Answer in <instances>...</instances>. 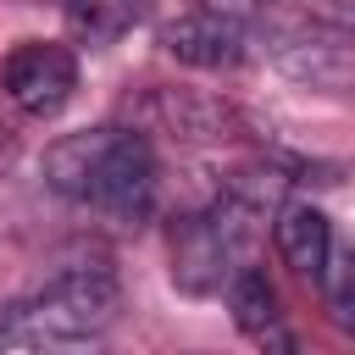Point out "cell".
Returning <instances> with one entry per match:
<instances>
[{
	"label": "cell",
	"mask_w": 355,
	"mask_h": 355,
	"mask_svg": "<svg viewBox=\"0 0 355 355\" xmlns=\"http://www.w3.org/2000/svg\"><path fill=\"white\" fill-rule=\"evenodd\" d=\"M44 183L116 222H144L155 211V150L139 128H89L44 150Z\"/></svg>",
	"instance_id": "1"
},
{
	"label": "cell",
	"mask_w": 355,
	"mask_h": 355,
	"mask_svg": "<svg viewBox=\"0 0 355 355\" xmlns=\"http://www.w3.org/2000/svg\"><path fill=\"white\" fill-rule=\"evenodd\" d=\"M122 311V288L105 261L55 272L33 300H17L0 311V344L39 349V344H89L100 338Z\"/></svg>",
	"instance_id": "2"
},
{
	"label": "cell",
	"mask_w": 355,
	"mask_h": 355,
	"mask_svg": "<svg viewBox=\"0 0 355 355\" xmlns=\"http://www.w3.org/2000/svg\"><path fill=\"white\" fill-rule=\"evenodd\" d=\"M255 216H261V205L233 194V189L205 216H183L172 227V277H178V288L216 294L244 266V250L255 239Z\"/></svg>",
	"instance_id": "3"
},
{
	"label": "cell",
	"mask_w": 355,
	"mask_h": 355,
	"mask_svg": "<svg viewBox=\"0 0 355 355\" xmlns=\"http://www.w3.org/2000/svg\"><path fill=\"white\" fill-rule=\"evenodd\" d=\"M266 55L300 89H316V94H349L355 89V33L338 22H322V17L283 22L266 33Z\"/></svg>",
	"instance_id": "4"
},
{
	"label": "cell",
	"mask_w": 355,
	"mask_h": 355,
	"mask_svg": "<svg viewBox=\"0 0 355 355\" xmlns=\"http://www.w3.org/2000/svg\"><path fill=\"white\" fill-rule=\"evenodd\" d=\"M0 89L22 116H55L78 89V55L55 39H28L6 55Z\"/></svg>",
	"instance_id": "5"
},
{
	"label": "cell",
	"mask_w": 355,
	"mask_h": 355,
	"mask_svg": "<svg viewBox=\"0 0 355 355\" xmlns=\"http://www.w3.org/2000/svg\"><path fill=\"white\" fill-rule=\"evenodd\" d=\"M133 128L166 133L178 144H222V139H233L239 116H233V105H222L200 89H150L133 111Z\"/></svg>",
	"instance_id": "6"
},
{
	"label": "cell",
	"mask_w": 355,
	"mask_h": 355,
	"mask_svg": "<svg viewBox=\"0 0 355 355\" xmlns=\"http://www.w3.org/2000/svg\"><path fill=\"white\" fill-rule=\"evenodd\" d=\"M161 50H166L172 61H183V67L227 72V67H239V61L250 55V33H244L239 17L205 11V6H200V11H183L178 22L161 28Z\"/></svg>",
	"instance_id": "7"
},
{
	"label": "cell",
	"mask_w": 355,
	"mask_h": 355,
	"mask_svg": "<svg viewBox=\"0 0 355 355\" xmlns=\"http://www.w3.org/2000/svg\"><path fill=\"white\" fill-rule=\"evenodd\" d=\"M277 255H283V266L294 272V277H305V283H322V266H327V255H333V227H327V216L316 211V205H283V216H277Z\"/></svg>",
	"instance_id": "8"
},
{
	"label": "cell",
	"mask_w": 355,
	"mask_h": 355,
	"mask_svg": "<svg viewBox=\"0 0 355 355\" xmlns=\"http://www.w3.org/2000/svg\"><path fill=\"white\" fill-rule=\"evenodd\" d=\"M61 17H67L78 44L105 50V44H116L122 33H133L150 17V0H61Z\"/></svg>",
	"instance_id": "9"
},
{
	"label": "cell",
	"mask_w": 355,
	"mask_h": 355,
	"mask_svg": "<svg viewBox=\"0 0 355 355\" xmlns=\"http://www.w3.org/2000/svg\"><path fill=\"white\" fill-rule=\"evenodd\" d=\"M227 305H233V322H239V333H250L255 344L294 349V338L277 327V294H272V283H266L261 272L239 266V272L227 277Z\"/></svg>",
	"instance_id": "10"
},
{
	"label": "cell",
	"mask_w": 355,
	"mask_h": 355,
	"mask_svg": "<svg viewBox=\"0 0 355 355\" xmlns=\"http://www.w3.org/2000/svg\"><path fill=\"white\" fill-rule=\"evenodd\" d=\"M322 288H327V311L344 333H355V250L344 255H327L322 266Z\"/></svg>",
	"instance_id": "11"
},
{
	"label": "cell",
	"mask_w": 355,
	"mask_h": 355,
	"mask_svg": "<svg viewBox=\"0 0 355 355\" xmlns=\"http://www.w3.org/2000/svg\"><path fill=\"white\" fill-rule=\"evenodd\" d=\"M205 11H227V17H239V22H250V17H266L277 0H200Z\"/></svg>",
	"instance_id": "12"
},
{
	"label": "cell",
	"mask_w": 355,
	"mask_h": 355,
	"mask_svg": "<svg viewBox=\"0 0 355 355\" xmlns=\"http://www.w3.org/2000/svg\"><path fill=\"white\" fill-rule=\"evenodd\" d=\"M11 150H17V133H11V128H0V166L11 161Z\"/></svg>",
	"instance_id": "13"
},
{
	"label": "cell",
	"mask_w": 355,
	"mask_h": 355,
	"mask_svg": "<svg viewBox=\"0 0 355 355\" xmlns=\"http://www.w3.org/2000/svg\"><path fill=\"white\" fill-rule=\"evenodd\" d=\"M327 11H355V0H322Z\"/></svg>",
	"instance_id": "14"
}]
</instances>
